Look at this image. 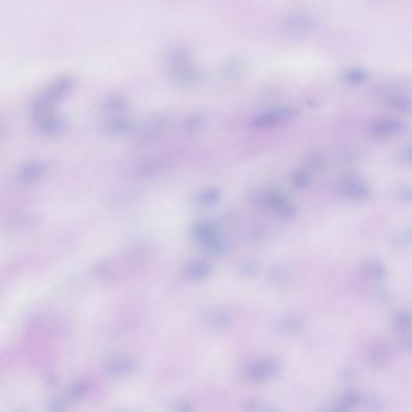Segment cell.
<instances>
[{
  "label": "cell",
  "instance_id": "obj_15",
  "mask_svg": "<svg viewBox=\"0 0 412 412\" xmlns=\"http://www.w3.org/2000/svg\"><path fill=\"white\" fill-rule=\"evenodd\" d=\"M397 239L400 241V244H403L404 241H406V244L412 242V229L411 230L406 231V232H403V234H400L399 239Z\"/></svg>",
  "mask_w": 412,
  "mask_h": 412
},
{
  "label": "cell",
  "instance_id": "obj_3",
  "mask_svg": "<svg viewBox=\"0 0 412 412\" xmlns=\"http://www.w3.org/2000/svg\"><path fill=\"white\" fill-rule=\"evenodd\" d=\"M380 98L388 108L398 113H410L412 112V98L406 92L399 91L394 87L387 88Z\"/></svg>",
  "mask_w": 412,
  "mask_h": 412
},
{
  "label": "cell",
  "instance_id": "obj_6",
  "mask_svg": "<svg viewBox=\"0 0 412 412\" xmlns=\"http://www.w3.org/2000/svg\"><path fill=\"white\" fill-rule=\"evenodd\" d=\"M291 28L299 32L300 34H305L306 32H311L314 26V18H311L308 13H296L293 15L291 20Z\"/></svg>",
  "mask_w": 412,
  "mask_h": 412
},
{
  "label": "cell",
  "instance_id": "obj_8",
  "mask_svg": "<svg viewBox=\"0 0 412 412\" xmlns=\"http://www.w3.org/2000/svg\"><path fill=\"white\" fill-rule=\"evenodd\" d=\"M368 74L361 68H350L343 73V80L351 85H359L364 83Z\"/></svg>",
  "mask_w": 412,
  "mask_h": 412
},
{
  "label": "cell",
  "instance_id": "obj_4",
  "mask_svg": "<svg viewBox=\"0 0 412 412\" xmlns=\"http://www.w3.org/2000/svg\"><path fill=\"white\" fill-rule=\"evenodd\" d=\"M343 190L351 200L364 201L370 196L369 187L361 179L356 177L346 178L343 182Z\"/></svg>",
  "mask_w": 412,
  "mask_h": 412
},
{
  "label": "cell",
  "instance_id": "obj_13",
  "mask_svg": "<svg viewBox=\"0 0 412 412\" xmlns=\"http://www.w3.org/2000/svg\"><path fill=\"white\" fill-rule=\"evenodd\" d=\"M401 157H403L404 161H406L408 164H412V143L408 144L403 149Z\"/></svg>",
  "mask_w": 412,
  "mask_h": 412
},
{
  "label": "cell",
  "instance_id": "obj_12",
  "mask_svg": "<svg viewBox=\"0 0 412 412\" xmlns=\"http://www.w3.org/2000/svg\"><path fill=\"white\" fill-rule=\"evenodd\" d=\"M207 267L204 265H199V266H192L191 267V276L194 277H204V274H207Z\"/></svg>",
  "mask_w": 412,
  "mask_h": 412
},
{
  "label": "cell",
  "instance_id": "obj_1",
  "mask_svg": "<svg viewBox=\"0 0 412 412\" xmlns=\"http://www.w3.org/2000/svg\"><path fill=\"white\" fill-rule=\"evenodd\" d=\"M406 125L398 119H381L370 126V135L375 139L386 140L403 135Z\"/></svg>",
  "mask_w": 412,
  "mask_h": 412
},
{
  "label": "cell",
  "instance_id": "obj_7",
  "mask_svg": "<svg viewBox=\"0 0 412 412\" xmlns=\"http://www.w3.org/2000/svg\"><path fill=\"white\" fill-rule=\"evenodd\" d=\"M388 357H390V352H388L386 345L378 343L371 348V352H370V363L376 365V366H381V365L386 364Z\"/></svg>",
  "mask_w": 412,
  "mask_h": 412
},
{
  "label": "cell",
  "instance_id": "obj_9",
  "mask_svg": "<svg viewBox=\"0 0 412 412\" xmlns=\"http://www.w3.org/2000/svg\"><path fill=\"white\" fill-rule=\"evenodd\" d=\"M364 271L365 274L373 278H381L386 274L385 266L378 261H370L369 264L365 265Z\"/></svg>",
  "mask_w": 412,
  "mask_h": 412
},
{
  "label": "cell",
  "instance_id": "obj_11",
  "mask_svg": "<svg viewBox=\"0 0 412 412\" xmlns=\"http://www.w3.org/2000/svg\"><path fill=\"white\" fill-rule=\"evenodd\" d=\"M412 318L408 313H400L399 316L397 317V324L400 328H408L411 324Z\"/></svg>",
  "mask_w": 412,
  "mask_h": 412
},
{
  "label": "cell",
  "instance_id": "obj_2",
  "mask_svg": "<svg viewBox=\"0 0 412 412\" xmlns=\"http://www.w3.org/2000/svg\"><path fill=\"white\" fill-rule=\"evenodd\" d=\"M295 117V109L291 107H281L263 114L256 119L255 124L258 127L282 126L293 121Z\"/></svg>",
  "mask_w": 412,
  "mask_h": 412
},
{
  "label": "cell",
  "instance_id": "obj_16",
  "mask_svg": "<svg viewBox=\"0 0 412 412\" xmlns=\"http://www.w3.org/2000/svg\"><path fill=\"white\" fill-rule=\"evenodd\" d=\"M404 346L408 348V351H412V334L404 340Z\"/></svg>",
  "mask_w": 412,
  "mask_h": 412
},
{
  "label": "cell",
  "instance_id": "obj_5",
  "mask_svg": "<svg viewBox=\"0 0 412 412\" xmlns=\"http://www.w3.org/2000/svg\"><path fill=\"white\" fill-rule=\"evenodd\" d=\"M279 371V364L276 360L266 359L255 363L249 370V376L255 381H264L272 378Z\"/></svg>",
  "mask_w": 412,
  "mask_h": 412
},
{
  "label": "cell",
  "instance_id": "obj_14",
  "mask_svg": "<svg viewBox=\"0 0 412 412\" xmlns=\"http://www.w3.org/2000/svg\"><path fill=\"white\" fill-rule=\"evenodd\" d=\"M294 184H296L299 187H305L307 184V177L304 173L296 174Z\"/></svg>",
  "mask_w": 412,
  "mask_h": 412
},
{
  "label": "cell",
  "instance_id": "obj_10",
  "mask_svg": "<svg viewBox=\"0 0 412 412\" xmlns=\"http://www.w3.org/2000/svg\"><path fill=\"white\" fill-rule=\"evenodd\" d=\"M360 401V395L357 393H348V394L343 395L341 400L338 403V408L340 410H351L354 408L357 404Z\"/></svg>",
  "mask_w": 412,
  "mask_h": 412
}]
</instances>
